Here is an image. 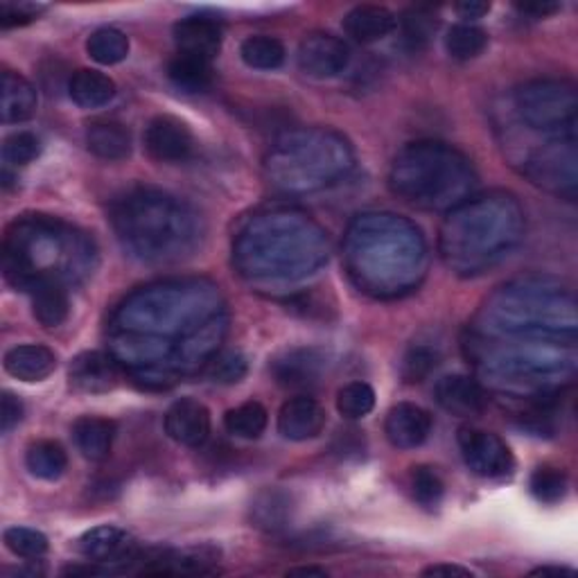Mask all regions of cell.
<instances>
[{"label":"cell","mask_w":578,"mask_h":578,"mask_svg":"<svg viewBox=\"0 0 578 578\" xmlns=\"http://www.w3.org/2000/svg\"><path fill=\"white\" fill-rule=\"evenodd\" d=\"M472 183L468 160L455 149L423 143L405 149L392 168V188L421 208H445L459 202Z\"/></svg>","instance_id":"1"},{"label":"cell","mask_w":578,"mask_h":578,"mask_svg":"<svg viewBox=\"0 0 578 578\" xmlns=\"http://www.w3.org/2000/svg\"><path fill=\"white\" fill-rule=\"evenodd\" d=\"M516 107L529 130L574 139L578 98L571 82L535 80L516 93Z\"/></svg>","instance_id":"2"},{"label":"cell","mask_w":578,"mask_h":578,"mask_svg":"<svg viewBox=\"0 0 578 578\" xmlns=\"http://www.w3.org/2000/svg\"><path fill=\"white\" fill-rule=\"evenodd\" d=\"M459 447L466 466L484 479L506 477L516 468V459H513L508 445L493 432L461 428Z\"/></svg>","instance_id":"3"},{"label":"cell","mask_w":578,"mask_h":578,"mask_svg":"<svg viewBox=\"0 0 578 578\" xmlns=\"http://www.w3.org/2000/svg\"><path fill=\"white\" fill-rule=\"evenodd\" d=\"M143 143L147 154L158 164H185L197 147L190 127L174 116H156L149 120Z\"/></svg>","instance_id":"4"},{"label":"cell","mask_w":578,"mask_h":578,"mask_svg":"<svg viewBox=\"0 0 578 578\" xmlns=\"http://www.w3.org/2000/svg\"><path fill=\"white\" fill-rule=\"evenodd\" d=\"M350 48L330 32H310L299 46V67L308 77L330 80L341 75L350 63Z\"/></svg>","instance_id":"5"},{"label":"cell","mask_w":578,"mask_h":578,"mask_svg":"<svg viewBox=\"0 0 578 578\" xmlns=\"http://www.w3.org/2000/svg\"><path fill=\"white\" fill-rule=\"evenodd\" d=\"M139 542L132 533L120 527L103 525L86 531L77 540V552L93 565H116L118 571H127L139 552Z\"/></svg>","instance_id":"6"},{"label":"cell","mask_w":578,"mask_h":578,"mask_svg":"<svg viewBox=\"0 0 578 578\" xmlns=\"http://www.w3.org/2000/svg\"><path fill=\"white\" fill-rule=\"evenodd\" d=\"M326 356L318 348H287L269 364L274 380L285 389H308L326 371Z\"/></svg>","instance_id":"7"},{"label":"cell","mask_w":578,"mask_h":578,"mask_svg":"<svg viewBox=\"0 0 578 578\" xmlns=\"http://www.w3.org/2000/svg\"><path fill=\"white\" fill-rule=\"evenodd\" d=\"M436 402L459 419H477L486 411L489 396L481 384L470 375H445L438 380L434 389Z\"/></svg>","instance_id":"8"},{"label":"cell","mask_w":578,"mask_h":578,"mask_svg":"<svg viewBox=\"0 0 578 578\" xmlns=\"http://www.w3.org/2000/svg\"><path fill=\"white\" fill-rule=\"evenodd\" d=\"M168 436L185 447H202L210 436V411L195 398L177 400L166 413Z\"/></svg>","instance_id":"9"},{"label":"cell","mask_w":578,"mask_h":578,"mask_svg":"<svg viewBox=\"0 0 578 578\" xmlns=\"http://www.w3.org/2000/svg\"><path fill=\"white\" fill-rule=\"evenodd\" d=\"M434 428L432 413L413 402H400L392 407L384 421V434H387L389 443L398 449H413L421 447Z\"/></svg>","instance_id":"10"},{"label":"cell","mask_w":578,"mask_h":578,"mask_svg":"<svg viewBox=\"0 0 578 578\" xmlns=\"http://www.w3.org/2000/svg\"><path fill=\"white\" fill-rule=\"evenodd\" d=\"M71 387L80 394H107L120 380L116 358L103 350H88L77 356L69 369Z\"/></svg>","instance_id":"11"},{"label":"cell","mask_w":578,"mask_h":578,"mask_svg":"<svg viewBox=\"0 0 578 578\" xmlns=\"http://www.w3.org/2000/svg\"><path fill=\"white\" fill-rule=\"evenodd\" d=\"M326 409L310 396L289 398L278 413V432L287 441H310L316 438L326 428Z\"/></svg>","instance_id":"12"},{"label":"cell","mask_w":578,"mask_h":578,"mask_svg":"<svg viewBox=\"0 0 578 578\" xmlns=\"http://www.w3.org/2000/svg\"><path fill=\"white\" fill-rule=\"evenodd\" d=\"M179 52L213 61L221 50V25L210 16H188L174 25Z\"/></svg>","instance_id":"13"},{"label":"cell","mask_w":578,"mask_h":578,"mask_svg":"<svg viewBox=\"0 0 578 578\" xmlns=\"http://www.w3.org/2000/svg\"><path fill=\"white\" fill-rule=\"evenodd\" d=\"M5 371L21 382H41L57 369L55 350L41 344H23L5 352Z\"/></svg>","instance_id":"14"},{"label":"cell","mask_w":578,"mask_h":578,"mask_svg":"<svg viewBox=\"0 0 578 578\" xmlns=\"http://www.w3.org/2000/svg\"><path fill=\"white\" fill-rule=\"evenodd\" d=\"M396 14L380 5H360L344 16L346 35L358 44H375L396 29Z\"/></svg>","instance_id":"15"},{"label":"cell","mask_w":578,"mask_h":578,"mask_svg":"<svg viewBox=\"0 0 578 578\" xmlns=\"http://www.w3.org/2000/svg\"><path fill=\"white\" fill-rule=\"evenodd\" d=\"M294 513V499L287 491L265 489L251 502V522L255 529L278 533L287 529Z\"/></svg>","instance_id":"16"},{"label":"cell","mask_w":578,"mask_h":578,"mask_svg":"<svg viewBox=\"0 0 578 578\" xmlns=\"http://www.w3.org/2000/svg\"><path fill=\"white\" fill-rule=\"evenodd\" d=\"M75 445L88 461H105L111 455L116 423L103 416H82L73 425Z\"/></svg>","instance_id":"17"},{"label":"cell","mask_w":578,"mask_h":578,"mask_svg":"<svg viewBox=\"0 0 578 578\" xmlns=\"http://www.w3.org/2000/svg\"><path fill=\"white\" fill-rule=\"evenodd\" d=\"M0 95H3V105H0V113H3L5 124H19L29 120L37 113V88L32 86L25 77L19 73L5 71L3 82H0Z\"/></svg>","instance_id":"18"},{"label":"cell","mask_w":578,"mask_h":578,"mask_svg":"<svg viewBox=\"0 0 578 578\" xmlns=\"http://www.w3.org/2000/svg\"><path fill=\"white\" fill-rule=\"evenodd\" d=\"M86 147L103 160H124L132 154V134L116 120H95L86 130Z\"/></svg>","instance_id":"19"},{"label":"cell","mask_w":578,"mask_h":578,"mask_svg":"<svg viewBox=\"0 0 578 578\" xmlns=\"http://www.w3.org/2000/svg\"><path fill=\"white\" fill-rule=\"evenodd\" d=\"M32 297V312H35L37 321L44 328H59L63 321L69 318V292L63 289V282L59 280H39L29 289Z\"/></svg>","instance_id":"20"},{"label":"cell","mask_w":578,"mask_h":578,"mask_svg":"<svg viewBox=\"0 0 578 578\" xmlns=\"http://www.w3.org/2000/svg\"><path fill=\"white\" fill-rule=\"evenodd\" d=\"M71 100L82 109H100L116 98V82L93 69H80L69 82Z\"/></svg>","instance_id":"21"},{"label":"cell","mask_w":578,"mask_h":578,"mask_svg":"<svg viewBox=\"0 0 578 578\" xmlns=\"http://www.w3.org/2000/svg\"><path fill=\"white\" fill-rule=\"evenodd\" d=\"M168 80L183 93H204L213 84L210 61L177 52L168 61Z\"/></svg>","instance_id":"22"},{"label":"cell","mask_w":578,"mask_h":578,"mask_svg":"<svg viewBox=\"0 0 578 578\" xmlns=\"http://www.w3.org/2000/svg\"><path fill=\"white\" fill-rule=\"evenodd\" d=\"M25 466L29 474L44 481L59 479L69 468V455L57 441H37L27 447Z\"/></svg>","instance_id":"23"},{"label":"cell","mask_w":578,"mask_h":578,"mask_svg":"<svg viewBox=\"0 0 578 578\" xmlns=\"http://www.w3.org/2000/svg\"><path fill=\"white\" fill-rule=\"evenodd\" d=\"M267 423L269 413L258 400L242 402L240 407L227 411V416H224V428H227V432L244 441L261 438L267 430Z\"/></svg>","instance_id":"24"},{"label":"cell","mask_w":578,"mask_h":578,"mask_svg":"<svg viewBox=\"0 0 578 578\" xmlns=\"http://www.w3.org/2000/svg\"><path fill=\"white\" fill-rule=\"evenodd\" d=\"M86 52L100 67H113L130 55V37L116 27H100L88 37Z\"/></svg>","instance_id":"25"},{"label":"cell","mask_w":578,"mask_h":578,"mask_svg":"<svg viewBox=\"0 0 578 578\" xmlns=\"http://www.w3.org/2000/svg\"><path fill=\"white\" fill-rule=\"evenodd\" d=\"M489 48V32L472 23H459L447 29L445 50L457 61L477 59L481 52Z\"/></svg>","instance_id":"26"},{"label":"cell","mask_w":578,"mask_h":578,"mask_svg":"<svg viewBox=\"0 0 578 578\" xmlns=\"http://www.w3.org/2000/svg\"><path fill=\"white\" fill-rule=\"evenodd\" d=\"M240 55L249 69L276 71L282 67V61H285V46L276 37L253 35L242 41Z\"/></svg>","instance_id":"27"},{"label":"cell","mask_w":578,"mask_h":578,"mask_svg":"<svg viewBox=\"0 0 578 578\" xmlns=\"http://www.w3.org/2000/svg\"><path fill=\"white\" fill-rule=\"evenodd\" d=\"M529 489L540 504H558L567 495V474L563 468L540 466L529 479Z\"/></svg>","instance_id":"28"},{"label":"cell","mask_w":578,"mask_h":578,"mask_svg":"<svg viewBox=\"0 0 578 578\" xmlns=\"http://www.w3.org/2000/svg\"><path fill=\"white\" fill-rule=\"evenodd\" d=\"M375 407V392L366 382H350L337 394V409L344 419L360 421Z\"/></svg>","instance_id":"29"},{"label":"cell","mask_w":578,"mask_h":578,"mask_svg":"<svg viewBox=\"0 0 578 578\" xmlns=\"http://www.w3.org/2000/svg\"><path fill=\"white\" fill-rule=\"evenodd\" d=\"M5 540V547L25 561H39L48 554L50 550V542L48 538L37 531V529H27V527H12L3 533Z\"/></svg>","instance_id":"30"},{"label":"cell","mask_w":578,"mask_h":578,"mask_svg":"<svg viewBox=\"0 0 578 578\" xmlns=\"http://www.w3.org/2000/svg\"><path fill=\"white\" fill-rule=\"evenodd\" d=\"M438 27L436 16L425 8H411L402 16V39L409 50H421L430 44Z\"/></svg>","instance_id":"31"},{"label":"cell","mask_w":578,"mask_h":578,"mask_svg":"<svg viewBox=\"0 0 578 578\" xmlns=\"http://www.w3.org/2000/svg\"><path fill=\"white\" fill-rule=\"evenodd\" d=\"M411 495L423 508H436L445 495V484L441 474L430 466H416L409 474Z\"/></svg>","instance_id":"32"},{"label":"cell","mask_w":578,"mask_h":578,"mask_svg":"<svg viewBox=\"0 0 578 578\" xmlns=\"http://www.w3.org/2000/svg\"><path fill=\"white\" fill-rule=\"evenodd\" d=\"M249 371V362L240 350H224L208 362L206 375L215 384H238Z\"/></svg>","instance_id":"33"},{"label":"cell","mask_w":578,"mask_h":578,"mask_svg":"<svg viewBox=\"0 0 578 578\" xmlns=\"http://www.w3.org/2000/svg\"><path fill=\"white\" fill-rule=\"evenodd\" d=\"M438 366V350L428 344H413L402 360V377L407 382H423Z\"/></svg>","instance_id":"34"},{"label":"cell","mask_w":578,"mask_h":578,"mask_svg":"<svg viewBox=\"0 0 578 578\" xmlns=\"http://www.w3.org/2000/svg\"><path fill=\"white\" fill-rule=\"evenodd\" d=\"M39 154H41V141L29 132H16V134L8 136L3 143L5 164H10L14 168L32 164V160L39 158Z\"/></svg>","instance_id":"35"},{"label":"cell","mask_w":578,"mask_h":578,"mask_svg":"<svg viewBox=\"0 0 578 578\" xmlns=\"http://www.w3.org/2000/svg\"><path fill=\"white\" fill-rule=\"evenodd\" d=\"M44 10L46 5H39V3H25V0L14 3V0H3V3H0V25L3 27L27 25L35 21Z\"/></svg>","instance_id":"36"},{"label":"cell","mask_w":578,"mask_h":578,"mask_svg":"<svg viewBox=\"0 0 578 578\" xmlns=\"http://www.w3.org/2000/svg\"><path fill=\"white\" fill-rule=\"evenodd\" d=\"M23 402L12 392H5L3 398H0V432L10 434L23 421Z\"/></svg>","instance_id":"37"},{"label":"cell","mask_w":578,"mask_h":578,"mask_svg":"<svg viewBox=\"0 0 578 578\" xmlns=\"http://www.w3.org/2000/svg\"><path fill=\"white\" fill-rule=\"evenodd\" d=\"M522 14L533 16V19H544V16H552L561 10V3H552V0H538V3H518L516 5Z\"/></svg>","instance_id":"38"},{"label":"cell","mask_w":578,"mask_h":578,"mask_svg":"<svg viewBox=\"0 0 578 578\" xmlns=\"http://www.w3.org/2000/svg\"><path fill=\"white\" fill-rule=\"evenodd\" d=\"M455 10H457V14L461 19L474 21V19H481V16H486L491 12V3H479V0H463V3H459Z\"/></svg>","instance_id":"39"},{"label":"cell","mask_w":578,"mask_h":578,"mask_svg":"<svg viewBox=\"0 0 578 578\" xmlns=\"http://www.w3.org/2000/svg\"><path fill=\"white\" fill-rule=\"evenodd\" d=\"M423 576H472V571L468 567H461V565L441 563V565H432V567L423 569Z\"/></svg>","instance_id":"40"},{"label":"cell","mask_w":578,"mask_h":578,"mask_svg":"<svg viewBox=\"0 0 578 578\" xmlns=\"http://www.w3.org/2000/svg\"><path fill=\"white\" fill-rule=\"evenodd\" d=\"M289 574L292 576H328V571L321 567H297V569H289Z\"/></svg>","instance_id":"41"},{"label":"cell","mask_w":578,"mask_h":578,"mask_svg":"<svg viewBox=\"0 0 578 578\" xmlns=\"http://www.w3.org/2000/svg\"><path fill=\"white\" fill-rule=\"evenodd\" d=\"M531 574H538V576H547V574L563 576V574H574V569H569V567H538Z\"/></svg>","instance_id":"42"}]
</instances>
